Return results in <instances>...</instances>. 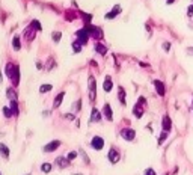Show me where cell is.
<instances>
[{"mask_svg":"<svg viewBox=\"0 0 193 175\" xmlns=\"http://www.w3.org/2000/svg\"><path fill=\"white\" fill-rule=\"evenodd\" d=\"M146 104V101H145V98L143 97H140L139 98V101H137V104L133 107V115L137 118V119H140L143 116V112H145V109H143V106Z\"/></svg>","mask_w":193,"mask_h":175,"instance_id":"1","label":"cell"},{"mask_svg":"<svg viewBox=\"0 0 193 175\" xmlns=\"http://www.w3.org/2000/svg\"><path fill=\"white\" fill-rule=\"evenodd\" d=\"M88 30H89V36L91 38H94L95 41L98 39H103V30H101V27H97V26H91V24H86L85 26Z\"/></svg>","mask_w":193,"mask_h":175,"instance_id":"2","label":"cell"},{"mask_svg":"<svg viewBox=\"0 0 193 175\" xmlns=\"http://www.w3.org/2000/svg\"><path fill=\"white\" fill-rule=\"evenodd\" d=\"M75 36H77V41H79L82 45L86 44L88 39L91 38V36H89V30H88L86 27H83V29H80V30H77V32H75Z\"/></svg>","mask_w":193,"mask_h":175,"instance_id":"3","label":"cell"},{"mask_svg":"<svg viewBox=\"0 0 193 175\" xmlns=\"http://www.w3.org/2000/svg\"><path fill=\"white\" fill-rule=\"evenodd\" d=\"M91 146L95 149V151H101L104 148V139L101 136H94L92 141H91Z\"/></svg>","mask_w":193,"mask_h":175,"instance_id":"4","label":"cell"},{"mask_svg":"<svg viewBox=\"0 0 193 175\" xmlns=\"http://www.w3.org/2000/svg\"><path fill=\"white\" fill-rule=\"evenodd\" d=\"M107 159H109V161L112 165H115V163H118V161L121 160V154H119V151L116 148H110L109 154H107Z\"/></svg>","mask_w":193,"mask_h":175,"instance_id":"5","label":"cell"},{"mask_svg":"<svg viewBox=\"0 0 193 175\" xmlns=\"http://www.w3.org/2000/svg\"><path fill=\"white\" fill-rule=\"evenodd\" d=\"M121 137L124 141L131 142V141H134V137H136V131L133 128H122L121 130Z\"/></svg>","mask_w":193,"mask_h":175,"instance_id":"6","label":"cell"},{"mask_svg":"<svg viewBox=\"0 0 193 175\" xmlns=\"http://www.w3.org/2000/svg\"><path fill=\"white\" fill-rule=\"evenodd\" d=\"M161 130L168 131V133L172 130V119H171V116L168 113H164L163 118H161Z\"/></svg>","mask_w":193,"mask_h":175,"instance_id":"7","label":"cell"},{"mask_svg":"<svg viewBox=\"0 0 193 175\" xmlns=\"http://www.w3.org/2000/svg\"><path fill=\"white\" fill-rule=\"evenodd\" d=\"M35 33H36V27L33 26V24L30 23V26H27L24 29L23 32V36H24V39H27V41H32L35 38Z\"/></svg>","mask_w":193,"mask_h":175,"instance_id":"8","label":"cell"},{"mask_svg":"<svg viewBox=\"0 0 193 175\" xmlns=\"http://www.w3.org/2000/svg\"><path fill=\"white\" fill-rule=\"evenodd\" d=\"M152 85L156 86V91H157V94H159V97H164L166 95V88H164V83L161 82V80H152Z\"/></svg>","mask_w":193,"mask_h":175,"instance_id":"9","label":"cell"},{"mask_svg":"<svg viewBox=\"0 0 193 175\" xmlns=\"http://www.w3.org/2000/svg\"><path fill=\"white\" fill-rule=\"evenodd\" d=\"M95 89H97L95 79L94 76H89V98H91V101H95Z\"/></svg>","mask_w":193,"mask_h":175,"instance_id":"10","label":"cell"},{"mask_svg":"<svg viewBox=\"0 0 193 175\" xmlns=\"http://www.w3.org/2000/svg\"><path fill=\"white\" fill-rule=\"evenodd\" d=\"M59 146H60V141H53V142L44 145L42 151H44V153H53V151H56Z\"/></svg>","mask_w":193,"mask_h":175,"instance_id":"11","label":"cell"},{"mask_svg":"<svg viewBox=\"0 0 193 175\" xmlns=\"http://www.w3.org/2000/svg\"><path fill=\"white\" fill-rule=\"evenodd\" d=\"M121 11H122V8H121L119 5H115V6H113V9H112L110 12H107V14L104 15V18H106V20H113L116 15H119V14H121Z\"/></svg>","mask_w":193,"mask_h":175,"instance_id":"12","label":"cell"},{"mask_svg":"<svg viewBox=\"0 0 193 175\" xmlns=\"http://www.w3.org/2000/svg\"><path fill=\"white\" fill-rule=\"evenodd\" d=\"M103 115H104V118L107 121H113V112H112V106L109 103H106L104 107H103Z\"/></svg>","mask_w":193,"mask_h":175,"instance_id":"13","label":"cell"},{"mask_svg":"<svg viewBox=\"0 0 193 175\" xmlns=\"http://www.w3.org/2000/svg\"><path fill=\"white\" fill-rule=\"evenodd\" d=\"M55 163H56V166H59L60 169H63V168H68V165L71 163V161L68 159H65V157H57Z\"/></svg>","mask_w":193,"mask_h":175,"instance_id":"14","label":"cell"},{"mask_svg":"<svg viewBox=\"0 0 193 175\" xmlns=\"http://www.w3.org/2000/svg\"><path fill=\"white\" fill-rule=\"evenodd\" d=\"M100 121H101V112L94 107L91 112V122H100Z\"/></svg>","mask_w":193,"mask_h":175,"instance_id":"15","label":"cell"},{"mask_svg":"<svg viewBox=\"0 0 193 175\" xmlns=\"http://www.w3.org/2000/svg\"><path fill=\"white\" fill-rule=\"evenodd\" d=\"M112 88H113V82H112V77L107 76L104 79V85H103V89H104L106 92H110L112 91Z\"/></svg>","mask_w":193,"mask_h":175,"instance_id":"16","label":"cell"},{"mask_svg":"<svg viewBox=\"0 0 193 175\" xmlns=\"http://www.w3.org/2000/svg\"><path fill=\"white\" fill-rule=\"evenodd\" d=\"M118 98H119V103L122 104V106H125V89H124V88L122 86H119L118 88Z\"/></svg>","mask_w":193,"mask_h":175,"instance_id":"17","label":"cell"},{"mask_svg":"<svg viewBox=\"0 0 193 175\" xmlns=\"http://www.w3.org/2000/svg\"><path fill=\"white\" fill-rule=\"evenodd\" d=\"M94 47H95V52H98V53H100V55H103V56H104V55L107 53V47H106V45H103L101 42H95V45H94Z\"/></svg>","mask_w":193,"mask_h":175,"instance_id":"18","label":"cell"},{"mask_svg":"<svg viewBox=\"0 0 193 175\" xmlns=\"http://www.w3.org/2000/svg\"><path fill=\"white\" fill-rule=\"evenodd\" d=\"M11 82L14 83L15 86L20 83V67H18V65H15V72H14V77L11 79Z\"/></svg>","mask_w":193,"mask_h":175,"instance_id":"19","label":"cell"},{"mask_svg":"<svg viewBox=\"0 0 193 175\" xmlns=\"http://www.w3.org/2000/svg\"><path fill=\"white\" fill-rule=\"evenodd\" d=\"M63 97H65V92H59V94L56 95V98H55V103H53V107H55V109H57V107L60 106V103H62Z\"/></svg>","mask_w":193,"mask_h":175,"instance_id":"20","label":"cell"},{"mask_svg":"<svg viewBox=\"0 0 193 175\" xmlns=\"http://www.w3.org/2000/svg\"><path fill=\"white\" fill-rule=\"evenodd\" d=\"M14 72H15V65L8 64V65H6V74H8V77L12 79V77H14Z\"/></svg>","mask_w":193,"mask_h":175,"instance_id":"21","label":"cell"},{"mask_svg":"<svg viewBox=\"0 0 193 175\" xmlns=\"http://www.w3.org/2000/svg\"><path fill=\"white\" fill-rule=\"evenodd\" d=\"M6 95H8V98H9V101H17V92L14 91V89H9L6 91Z\"/></svg>","mask_w":193,"mask_h":175,"instance_id":"22","label":"cell"},{"mask_svg":"<svg viewBox=\"0 0 193 175\" xmlns=\"http://www.w3.org/2000/svg\"><path fill=\"white\" fill-rule=\"evenodd\" d=\"M0 154H2L5 159L9 157V148H8L5 143H0Z\"/></svg>","mask_w":193,"mask_h":175,"instance_id":"23","label":"cell"},{"mask_svg":"<svg viewBox=\"0 0 193 175\" xmlns=\"http://www.w3.org/2000/svg\"><path fill=\"white\" fill-rule=\"evenodd\" d=\"M51 89H53V86H51L50 83H44V85H41V88H39V92H41V94H45V92H50Z\"/></svg>","mask_w":193,"mask_h":175,"instance_id":"24","label":"cell"},{"mask_svg":"<svg viewBox=\"0 0 193 175\" xmlns=\"http://www.w3.org/2000/svg\"><path fill=\"white\" fill-rule=\"evenodd\" d=\"M71 47H72V50H74V53H80L82 52V44L79 42V41H72V44H71Z\"/></svg>","mask_w":193,"mask_h":175,"instance_id":"25","label":"cell"},{"mask_svg":"<svg viewBox=\"0 0 193 175\" xmlns=\"http://www.w3.org/2000/svg\"><path fill=\"white\" fill-rule=\"evenodd\" d=\"M11 110H12V113H14V116H18V104H17V101H11Z\"/></svg>","mask_w":193,"mask_h":175,"instance_id":"26","label":"cell"},{"mask_svg":"<svg viewBox=\"0 0 193 175\" xmlns=\"http://www.w3.org/2000/svg\"><path fill=\"white\" fill-rule=\"evenodd\" d=\"M12 45H14L15 52H18V50L21 48V44H20V38H18V36H14V39H12Z\"/></svg>","mask_w":193,"mask_h":175,"instance_id":"27","label":"cell"},{"mask_svg":"<svg viewBox=\"0 0 193 175\" xmlns=\"http://www.w3.org/2000/svg\"><path fill=\"white\" fill-rule=\"evenodd\" d=\"M168 134H169L168 131H163V130H161V133H160V136H159V145H161L166 139H168Z\"/></svg>","mask_w":193,"mask_h":175,"instance_id":"28","label":"cell"},{"mask_svg":"<svg viewBox=\"0 0 193 175\" xmlns=\"http://www.w3.org/2000/svg\"><path fill=\"white\" fill-rule=\"evenodd\" d=\"M41 171H42L44 174H48V172L51 171V165H50V163H42V165H41Z\"/></svg>","mask_w":193,"mask_h":175,"instance_id":"29","label":"cell"},{"mask_svg":"<svg viewBox=\"0 0 193 175\" xmlns=\"http://www.w3.org/2000/svg\"><path fill=\"white\" fill-rule=\"evenodd\" d=\"M51 38H53V41H55V42H59V41H60V38H62V33H60V32H53Z\"/></svg>","mask_w":193,"mask_h":175,"instance_id":"30","label":"cell"},{"mask_svg":"<svg viewBox=\"0 0 193 175\" xmlns=\"http://www.w3.org/2000/svg\"><path fill=\"white\" fill-rule=\"evenodd\" d=\"M2 110H3V115H5L6 118H11L12 115H14V113H12V110H11V107H3Z\"/></svg>","mask_w":193,"mask_h":175,"instance_id":"31","label":"cell"},{"mask_svg":"<svg viewBox=\"0 0 193 175\" xmlns=\"http://www.w3.org/2000/svg\"><path fill=\"white\" fill-rule=\"evenodd\" d=\"M75 157H77V151H70V153H68V156H67V159H68L70 161H72Z\"/></svg>","mask_w":193,"mask_h":175,"instance_id":"32","label":"cell"},{"mask_svg":"<svg viewBox=\"0 0 193 175\" xmlns=\"http://www.w3.org/2000/svg\"><path fill=\"white\" fill-rule=\"evenodd\" d=\"M82 15H83V21H85L86 24H89V21L92 20V15H91V14H82Z\"/></svg>","mask_w":193,"mask_h":175,"instance_id":"33","label":"cell"},{"mask_svg":"<svg viewBox=\"0 0 193 175\" xmlns=\"http://www.w3.org/2000/svg\"><path fill=\"white\" fill-rule=\"evenodd\" d=\"M145 175H157L156 174V171H154L152 168H148V169H145V172H143Z\"/></svg>","mask_w":193,"mask_h":175,"instance_id":"34","label":"cell"},{"mask_svg":"<svg viewBox=\"0 0 193 175\" xmlns=\"http://www.w3.org/2000/svg\"><path fill=\"white\" fill-rule=\"evenodd\" d=\"M163 50H164L166 53H168L169 50H171V42H163Z\"/></svg>","mask_w":193,"mask_h":175,"instance_id":"35","label":"cell"},{"mask_svg":"<svg viewBox=\"0 0 193 175\" xmlns=\"http://www.w3.org/2000/svg\"><path fill=\"white\" fill-rule=\"evenodd\" d=\"M80 154H82V157L85 159V163H86V165H89V160H88V156H86V153L80 149Z\"/></svg>","mask_w":193,"mask_h":175,"instance_id":"36","label":"cell"},{"mask_svg":"<svg viewBox=\"0 0 193 175\" xmlns=\"http://www.w3.org/2000/svg\"><path fill=\"white\" fill-rule=\"evenodd\" d=\"M186 52H187L189 56H193V47H187V48H186Z\"/></svg>","mask_w":193,"mask_h":175,"instance_id":"37","label":"cell"},{"mask_svg":"<svg viewBox=\"0 0 193 175\" xmlns=\"http://www.w3.org/2000/svg\"><path fill=\"white\" fill-rule=\"evenodd\" d=\"M80 106H82V101H80V100H77V103H75V110L77 112L80 110Z\"/></svg>","mask_w":193,"mask_h":175,"instance_id":"38","label":"cell"},{"mask_svg":"<svg viewBox=\"0 0 193 175\" xmlns=\"http://www.w3.org/2000/svg\"><path fill=\"white\" fill-rule=\"evenodd\" d=\"M65 118H67V119H74V115L68 113V115H65Z\"/></svg>","mask_w":193,"mask_h":175,"instance_id":"39","label":"cell"},{"mask_svg":"<svg viewBox=\"0 0 193 175\" xmlns=\"http://www.w3.org/2000/svg\"><path fill=\"white\" fill-rule=\"evenodd\" d=\"M174 3V0H166V5H172Z\"/></svg>","mask_w":193,"mask_h":175,"instance_id":"40","label":"cell"},{"mask_svg":"<svg viewBox=\"0 0 193 175\" xmlns=\"http://www.w3.org/2000/svg\"><path fill=\"white\" fill-rule=\"evenodd\" d=\"M2 79H3V77H2V72H0V82H2Z\"/></svg>","mask_w":193,"mask_h":175,"instance_id":"41","label":"cell"},{"mask_svg":"<svg viewBox=\"0 0 193 175\" xmlns=\"http://www.w3.org/2000/svg\"><path fill=\"white\" fill-rule=\"evenodd\" d=\"M0 175H2V172H0Z\"/></svg>","mask_w":193,"mask_h":175,"instance_id":"42","label":"cell"},{"mask_svg":"<svg viewBox=\"0 0 193 175\" xmlns=\"http://www.w3.org/2000/svg\"><path fill=\"white\" fill-rule=\"evenodd\" d=\"M27 175H29V174H27Z\"/></svg>","mask_w":193,"mask_h":175,"instance_id":"43","label":"cell"}]
</instances>
